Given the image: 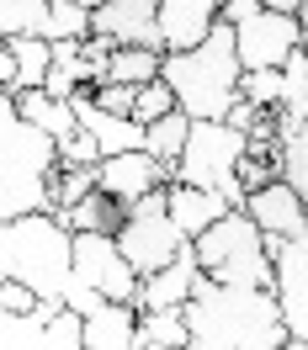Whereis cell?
<instances>
[{
    "label": "cell",
    "instance_id": "19",
    "mask_svg": "<svg viewBox=\"0 0 308 350\" xmlns=\"http://www.w3.org/2000/svg\"><path fill=\"white\" fill-rule=\"evenodd\" d=\"M138 345V308L107 303L101 313L86 319V350H133Z\"/></svg>",
    "mask_w": 308,
    "mask_h": 350
},
{
    "label": "cell",
    "instance_id": "24",
    "mask_svg": "<svg viewBox=\"0 0 308 350\" xmlns=\"http://www.w3.org/2000/svg\"><path fill=\"white\" fill-rule=\"evenodd\" d=\"M186 133H192V117H186V111H170V117H159V122L144 128V154H154L159 165L176 170L181 149H186Z\"/></svg>",
    "mask_w": 308,
    "mask_h": 350
},
{
    "label": "cell",
    "instance_id": "6",
    "mask_svg": "<svg viewBox=\"0 0 308 350\" xmlns=\"http://www.w3.org/2000/svg\"><path fill=\"white\" fill-rule=\"evenodd\" d=\"M240 159H244V133H234L229 122H192L186 149H181L170 180H181V186H202V191H218L229 207H244Z\"/></svg>",
    "mask_w": 308,
    "mask_h": 350
},
{
    "label": "cell",
    "instance_id": "3",
    "mask_svg": "<svg viewBox=\"0 0 308 350\" xmlns=\"http://www.w3.org/2000/svg\"><path fill=\"white\" fill-rule=\"evenodd\" d=\"M0 282H22L43 303L64 308V292L75 282V234L59 213H27L0 223Z\"/></svg>",
    "mask_w": 308,
    "mask_h": 350
},
{
    "label": "cell",
    "instance_id": "18",
    "mask_svg": "<svg viewBox=\"0 0 308 350\" xmlns=\"http://www.w3.org/2000/svg\"><path fill=\"white\" fill-rule=\"evenodd\" d=\"M16 117H22L27 128H38L43 138H53V144H64V138L80 133L75 107H69V101H53L48 90H22V96H16Z\"/></svg>",
    "mask_w": 308,
    "mask_h": 350
},
{
    "label": "cell",
    "instance_id": "2",
    "mask_svg": "<svg viewBox=\"0 0 308 350\" xmlns=\"http://www.w3.org/2000/svg\"><path fill=\"white\" fill-rule=\"evenodd\" d=\"M159 80L176 96V111H186L192 122H223L229 107L240 101V80H244L240 48H234V27L218 22L197 48L165 53Z\"/></svg>",
    "mask_w": 308,
    "mask_h": 350
},
{
    "label": "cell",
    "instance_id": "26",
    "mask_svg": "<svg viewBox=\"0 0 308 350\" xmlns=\"http://www.w3.org/2000/svg\"><path fill=\"white\" fill-rule=\"evenodd\" d=\"M138 345H154V350H186V308L138 313Z\"/></svg>",
    "mask_w": 308,
    "mask_h": 350
},
{
    "label": "cell",
    "instance_id": "8",
    "mask_svg": "<svg viewBox=\"0 0 308 350\" xmlns=\"http://www.w3.org/2000/svg\"><path fill=\"white\" fill-rule=\"evenodd\" d=\"M75 282L90 286L101 303H138V271L123 260L112 234H75Z\"/></svg>",
    "mask_w": 308,
    "mask_h": 350
},
{
    "label": "cell",
    "instance_id": "27",
    "mask_svg": "<svg viewBox=\"0 0 308 350\" xmlns=\"http://www.w3.org/2000/svg\"><path fill=\"white\" fill-rule=\"evenodd\" d=\"M48 0H0V38H43Z\"/></svg>",
    "mask_w": 308,
    "mask_h": 350
},
{
    "label": "cell",
    "instance_id": "41",
    "mask_svg": "<svg viewBox=\"0 0 308 350\" xmlns=\"http://www.w3.org/2000/svg\"><path fill=\"white\" fill-rule=\"evenodd\" d=\"M80 5H90V11H96V5H101V0H80Z\"/></svg>",
    "mask_w": 308,
    "mask_h": 350
},
{
    "label": "cell",
    "instance_id": "15",
    "mask_svg": "<svg viewBox=\"0 0 308 350\" xmlns=\"http://www.w3.org/2000/svg\"><path fill=\"white\" fill-rule=\"evenodd\" d=\"M202 286V265H197V250L186 244L176 260L165 265V271H154L138 282V313H159V308H186L192 303V292Z\"/></svg>",
    "mask_w": 308,
    "mask_h": 350
},
{
    "label": "cell",
    "instance_id": "5",
    "mask_svg": "<svg viewBox=\"0 0 308 350\" xmlns=\"http://www.w3.org/2000/svg\"><path fill=\"white\" fill-rule=\"evenodd\" d=\"M192 250H197L202 276L218 282V286H255V292H271V282H277V265H271L266 234L250 223L244 207L223 213L202 239H192Z\"/></svg>",
    "mask_w": 308,
    "mask_h": 350
},
{
    "label": "cell",
    "instance_id": "29",
    "mask_svg": "<svg viewBox=\"0 0 308 350\" xmlns=\"http://www.w3.org/2000/svg\"><path fill=\"white\" fill-rule=\"evenodd\" d=\"M282 180L303 197V207H308V122L282 138Z\"/></svg>",
    "mask_w": 308,
    "mask_h": 350
},
{
    "label": "cell",
    "instance_id": "40",
    "mask_svg": "<svg viewBox=\"0 0 308 350\" xmlns=\"http://www.w3.org/2000/svg\"><path fill=\"white\" fill-rule=\"evenodd\" d=\"M282 350H308V340H287V345Z\"/></svg>",
    "mask_w": 308,
    "mask_h": 350
},
{
    "label": "cell",
    "instance_id": "7",
    "mask_svg": "<svg viewBox=\"0 0 308 350\" xmlns=\"http://www.w3.org/2000/svg\"><path fill=\"white\" fill-rule=\"evenodd\" d=\"M112 239H117L123 260H128L138 276L165 271V265L192 244V239H181V234H176V223H170V213H165V191H149L144 202H133V207H128V223H123Z\"/></svg>",
    "mask_w": 308,
    "mask_h": 350
},
{
    "label": "cell",
    "instance_id": "30",
    "mask_svg": "<svg viewBox=\"0 0 308 350\" xmlns=\"http://www.w3.org/2000/svg\"><path fill=\"white\" fill-rule=\"evenodd\" d=\"M240 96L255 111H277V107H282V69H244Z\"/></svg>",
    "mask_w": 308,
    "mask_h": 350
},
{
    "label": "cell",
    "instance_id": "42",
    "mask_svg": "<svg viewBox=\"0 0 308 350\" xmlns=\"http://www.w3.org/2000/svg\"><path fill=\"white\" fill-rule=\"evenodd\" d=\"M133 350H154V345H133Z\"/></svg>",
    "mask_w": 308,
    "mask_h": 350
},
{
    "label": "cell",
    "instance_id": "10",
    "mask_svg": "<svg viewBox=\"0 0 308 350\" xmlns=\"http://www.w3.org/2000/svg\"><path fill=\"white\" fill-rule=\"evenodd\" d=\"M234 48H240V69H282L292 53H303V27L287 11H255L250 22L234 27Z\"/></svg>",
    "mask_w": 308,
    "mask_h": 350
},
{
    "label": "cell",
    "instance_id": "22",
    "mask_svg": "<svg viewBox=\"0 0 308 350\" xmlns=\"http://www.w3.org/2000/svg\"><path fill=\"white\" fill-rule=\"evenodd\" d=\"M11 59H16V96L22 90H43L48 69H53V43L48 38H11Z\"/></svg>",
    "mask_w": 308,
    "mask_h": 350
},
{
    "label": "cell",
    "instance_id": "23",
    "mask_svg": "<svg viewBox=\"0 0 308 350\" xmlns=\"http://www.w3.org/2000/svg\"><path fill=\"white\" fill-rule=\"evenodd\" d=\"M159 64H165V48H117L107 64V80L112 85H149L159 80Z\"/></svg>",
    "mask_w": 308,
    "mask_h": 350
},
{
    "label": "cell",
    "instance_id": "39",
    "mask_svg": "<svg viewBox=\"0 0 308 350\" xmlns=\"http://www.w3.org/2000/svg\"><path fill=\"white\" fill-rule=\"evenodd\" d=\"M298 27H303V53H308V0H303V11H298Z\"/></svg>",
    "mask_w": 308,
    "mask_h": 350
},
{
    "label": "cell",
    "instance_id": "25",
    "mask_svg": "<svg viewBox=\"0 0 308 350\" xmlns=\"http://www.w3.org/2000/svg\"><path fill=\"white\" fill-rule=\"evenodd\" d=\"M43 38L48 43H86L90 38V5H80V0H48Z\"/></svg>",
    "mask_w": 308,
    "mask_h": 350
},
{
    "label": "cell",
    "instance_id": "37",
    "mask_svg": "<svg viewBox=\"0 0 308 350\" xmlns=\"http://www.w3.org/2000/svg\"><path fill=\"white\" fill-rule=\"evenodd\" d=\"M0 90L16 96V59H11V48H0Z\"/></svg>",
    "mask_w": 308,
    "mask_h": 350
},
{
    "label": "cell",
    "instance_id": "34",
    "mask_svg": "<svg viewBox=\"0 0 308 350\" xmlns=\"http://www.w3.org/2000/svg\"><path fill=\"white\" fill-rule=\"evenodd\" d=\"M43 303L32 286H22V282H0V313H32V308Z\"/></svg>",
    "mask_w": 308,
    "mask_h": 350
},
{
    "label": "cell",
    "instance_id": "35",
    "mask_svg": "<svg viewBox=\"0 0 308 350\" xmlns=\"http://www.w3.org/2000/svg\"><path fill=\"white\" fill-rule=\"evenodd\" d=\"M223 122H229V128H234V133H250V128H255V122H261V111H255V107H250V101H244V96H240V101L229 107V117H223Z\"/></svg>",
    "mask_w": 308,
    "mask_h": 350
},
{
    "label": "cell",
    "instance_id": "14",
    "mask_svg": "<svg viewBox=\"0 0 308 350\" xmlns=\"http://www.w3.org/2000/svg\"><path fill=\"white\" fill-rule=\"evenodd\" d=\"M244 213H250V223L261 228L266 239H308V207L282 175L266 180L261 191H250V197H244Z\"/></svg>",
    "mask_w": 308,
    "mask_h": 350
},
{
    "label": "cell",
    "instance_id": "9",
    "mask_svg": "<svg viewBox=\"0 0 308 350\" xmlns=\"http://www.w3.org/2000/svg\"><path fill=\"white\" fill-rule=\"evenodd\" d=\"M0 350H86V319L59 303L32 313H0Z\"/></svg>",
    "mask_w": 308,
    "mask_h": 350
},
{
    "label": "cell",
    "instance_id": "31",
    "mask_svg": "<svg viewBox=\"0 0 308 350\" xmlns=\"http://www.w3.org/2000/svg\"><path fill=\"white\" fill-rule=\"evenodd\" d=\"M170 111H176V96H170V85H165V80L138 85V96H133V122H138V128H149V122L170 117Z\"/></svg>",
    "mask_w": 308,
    "mask_h": 350
},
{
    "label": "cell",
    "instance_id": "36",
    "mask_svg": "<svg viewBox=\"0 0 308 350\" xmlns=\"http://www.w3.org/2000/svg\"><path fill=\"white\" fill-rule=\"evenodd\" d=\"M255 11H261V0H229V5H223V16H218V22L240 27V22H250Z\"/></svg>",
    "mask_w": 308,
    "mask_h": 350
},
{
    "label": "cell",
    "instance_id": "1",
    "mask_svg": "<svg viewBox=\"0 0 308 350\" xmlns=\"http://www.w3.org/2000/svg\"><path fill=\"white\" fill-rule=\"evenodd\" d=\"M287 324L277 292L255 286H218L202 276L186 303V350H282Z\"/></svg>",
    "mask_w": 308,
    "mask_h": 350
},
{
    "label": "cell",
    "instance_id": "32",
    "mask_svg": "<svg viewBox=\"0 0 308 350\" xmlns=\"http://www.w3.org/2000/svg\"><path fill=\"white\" fill-rule=\"evenodd\" d=\"M59 165H101V144L90 133H75L59 144Z\"/></svg>",
    "mask_w": 308,
    "mask_h": 350
},
{
    "label": "cell",
    "instance_id": "12",
    "mask_svg": "<svg viewBox=\"0 0 308 350\" xmlns=\"http://www.w3.org/2000/svg\"><path fill=\"white\" fill-rule=\"evenodd\" d=\"M90 32L112 48H165L159 38V0H101L90 11Z\"/></svg>",
    "mask_w": 308,
    "mask_h": 350
},
{
    "label": "cell",
    "instance_id": "28",
    "mask_svg": "<svg viewBox=\"0 0 308 350\" xmlns=\"http://www.w3.org/2000/svg\"><path fill=\"white\" fill-rule=\"evenodd\" d=\"M90 191H96V165H59V175H53V213H69Z\"/></svg>",
    "mask_w": 308,
    "mask_h": 350
},
{
    "label": "cell",
    "instance_id": "13",
    "mask_svg": "<svg viewBox=\"0 0 308 350\" xmlns=\"http://www.w3.org/2000/svg\"><path fill=\"white\" fill-rule=\"evenodd\" d=\"M170 186V165H159L154 154L133 149V154H112L96 165V191H107L112 202H144L149 191H165Z\"/></svg>",
    "mask_w": 308,
    "mask_h": 350
},
{
    "label": "cell",
    "instance_id": "33",
    "mask_svg": "<svg viewBox=\"0 0 308 350\" xmlns=\"http://www.w3.org/2000/svg\"><path fill=\"white\" fill-rule=\"evenodd\" d=\"M90 96H96V107L117 111V117H133V96H138V90H133V85H112V80H101V85L90 90Z\"/></svg>",
    "mask_w": 308,
    "mask_h": 350
},
{
    "label": "cell",
    "instance_id": "21",
    "mask_svg": "<svg viewBox=\"0 0 308 350\" xmlns=\"http://www.w3.org/2000/svg\"><path fill=\"white\" fill-rule=\"evenodd\" d=\"M277 122H282V138L308 122V53H292L282 64V107H277Z\"/></svg>",
    "mask_w": 308,
    "mask_h": 350
},
{
    "label": "cell",
    "instance_id": "17",
    "mask_svg": "<svg viewBox=\"0 0 308 350\" xmlns=\"http://www.w3.org/2000/svg\"><path fill=\"white\" fill-rule=\"evenodd\" d=\"M165 213H170V223H176L181 239H202V234H207L223 213H234V207H229L218 191H202V186H181V180H170V186H165Z\"/></svg>",
    "mask_w": 308,
    "mask_h": 350
},
{
    "label": "cell",
    "instance_id": "16",
    "mask_svg": "<svg viewBox=\"0 0 308 350\" xmlns=\"http://www.w3.org/2000/svg\"><path fill=\"white\" fill-rule=\"evenodd\" d=\"M223 5H229V0H159V38H165V53L197 48L202 38L218 27Z\"/></svg>",
    "mask_w": 308,
    "mask_h": 350
},
{
    "label": "cell",
    "instance_id": "38",
    "mask_svg": "<svg viewBox=\"0 0 308 350\" xmlns=\"http://www.w3.org/2000/svg\"><path fill=\"white\" fill-rule=\"evenodd\" d=\"M266 11H287V16H298V11H303V0H261Z\"/></svg>",
    "mask_w": 308,
    "mask_h": 350
},
{
    "label": "cell",
    "instance_id": "20",
    "mask_svg": "<svg viewBox=\"0 0 308 350\" xmlns=\"http://www.w3.org/2000/svg\"><path fill=\"white\" fill-rule=\"evenodd\" d=\"M59 218H64L69 234H117V228L128 223V202H112L107 191H90L86 202H75Z\"/></svg>",
    "mask_w": 308,
    "mask_h": 350
},
{
    "label": "cell",
    "instance_id": "11",
    "mask_svg": "<svg viewBox=\"0 0 308 350\" xmlns=\"http://www.w3.org/2000/svg\"><path fill=\"white\" fill-rule=\"evenodd\" d=\"M277 265V308H282L287 340H308V239H266Z\"/></svg>",
    "mask_w": 308,
    "mask_h": 350
},
{
    "label": "cell",
    "instance_id": "4",
    "mask_svg": "<svg viewBox=\"0 0 308 350\" xmlns=\"http://www.w3.org/2000/svg\"><path fill=\"white\" fill-rule=\"evenodd\" d=\"M59 144L16 117V96L0 90V223L27 213H53Z\"/></svg>",
    "mask_w": 308,
    "mask_h": 350
}]
</instances>
